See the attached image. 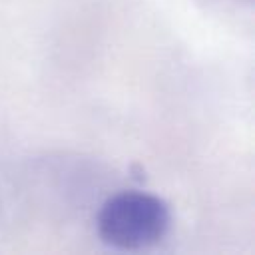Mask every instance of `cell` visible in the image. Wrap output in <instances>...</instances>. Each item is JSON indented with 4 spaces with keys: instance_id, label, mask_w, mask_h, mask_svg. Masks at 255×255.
Segmentation results:
<instances>
[{
    "instance_id": "1",
    "label": "cell",
    "mask_w": 255,
    "mask_h": 255,
    "mask_svg": "<svg viewBox=\"0 0 255 255\" xmlns=\"http://www.w3.org/2000/svg\"><path fill=\"white\" fill-rule=\"evenodd\" d=\"M98 235L116 249H145L159 243L171 227L169 205L147 191H120L108 197L96 217Z\"/></svg>"
}]
</instances>
